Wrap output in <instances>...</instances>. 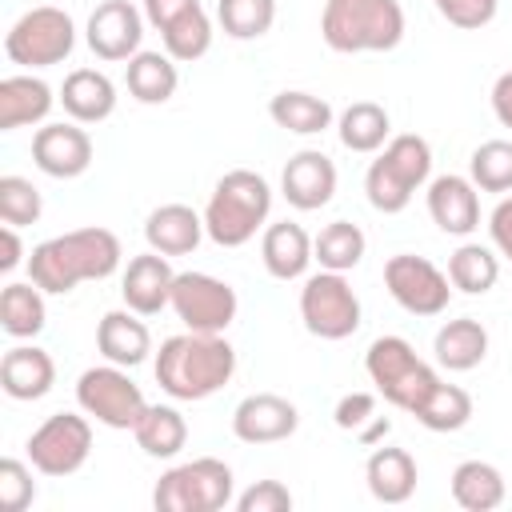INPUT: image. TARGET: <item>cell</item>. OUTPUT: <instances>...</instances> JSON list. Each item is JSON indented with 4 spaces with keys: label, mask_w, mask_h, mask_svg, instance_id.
<instances>
[{
    "label": "cell",
    "mask_w": 512,
    "mask_h": 512,
    "mask_svg": "<svg viewBox=\"0 0 512 512\" xmlns=\"http://www.w3.org/2000/svg\"><path fill=\"white\" fill-rule=\"evenodd\" d=\"M120 240L108 228H72L48 236L28 256V280L48 296H68L84 280H108L120 268Z\"/></svg>",
    "instance_id": "obj_1"
},
{
    "label": "cell",
    "mask_w": 512,
    "mask_h": 512,
    "mask_svg": "<svg viewBox=\"0 0 512 512\" xmlns=\"http://www.w3.org/2000/svg\"><path fill=\"white\" fill-rule=\"evenodd\" d=\"M152 372L172 400H208L236 376V348L224 340V332L184 328L160 344Z\"/></svg>",
    "instance_id": "obj_2"
},
{
    "label": "cell",
    "mask_w": 512,
    "mask_h": 512,
    "mask_svg": "<svg viewBox=\"0 0 512 512\" xmlns=\"http://www.w3.org/2000/svg\"><path fill=\"white\" fill-rule=\"evenodd\" d=\"M268 212H272L268 180L252 168H232L216 180L204 204V232L220 248H240L268 224Z\"/></svg>",
    "instance_id": "obj_3"
},
{
    "label": "cell",
    "mask_w": 512,
    "mask_h": 512,
    "mask_svg": "<svg viewBox=\"0 0 512 512\" xmlns=\"http://www.w3.org/2000/svg\"><path fill=\"white\" fill-rule=\"evenodd\" d=\"M320 36L332 52H392L404 40L400 0H324Z\"/></svg>",
    "instance_id": "obj_4"
},
{
    "label": "cell",
    "mask_w": 512,
    "mask_h": 512,
    "mask_svg": "<svg viewBox=\"0 0 512 512\" xmlns=\"http://www.w3.org/2000/svg\"><path fill=\"white\" fill-rule=\"evenodd\" d=\"M432 176V148L424 136L416 132H400L392 136L380 156L368 164L364 172V192H368V204L384 216H396L412 204L416 188H424Z\"/></svg>",
    "instance_id": "obj_5"
},
{
    "label": "cell",
    "mask_w": 512,
    "mask_h": 512,
    "mask_svg": "<svg viewBox=\"0 0 512 512\" xmlns=\"http://www.w3.org/2000/svg\"><path fill=\"white\" fill-rule=\"evenodd\" d=\"M364 372L376 384V392L392 404L404 408L408 416L432 396V388L440 384V376L416 356V348L404 336H376L364 352Z\"/></svg>",
    "instance_id": "obj_6"
},
{
    "label": "cell",
    "mask_w": 512,
    "mask_h": 512,
    "mask_svg": "<svg viewBox=\"0 0 512 512\" xmlns=\"http://www.w3.org/2000/svg\"><path fill=\"white\" fill-rule=\"evenodd\" d=\"M236 500V476L216 456H196L168 468L152 488L156 512H220Z\"/></svg>",
    "instance_id": "obj_7"
},
{
    "label": "cell",
    "mask_w": 512,
    "mask_h": 512,
    "mask_svg": "<svg viewBox=\"0 0 512 512\" xmlns=\"http://www.w3.org/2000/svg\"><path fill=\"white\" fill-rule=\"evenodd\" d=\"M76 48V24L64 8L40 4L28 8L4 36V56L20 68H52L64 64Z\"/></svg>",
    "instance_id": "obj_8"
},
{
    "label": "cell",
    "mask_w": 512,
    "mask_h": 512,
    "mask_svg": "<svg viewBox=\"0 0 512 512\" xmlns=\"http://www.w3.org/2000/svg\"><path fill=\"white\" fill-rule=\"evenodd\" d=\"M76 404L80 412H88L96 424L116 428V432H132L148 408L140 384L128 376V368L120 364H100V368H84L76 380Z\"/></svg>",
    "instance_id": "obj_9"
},
{
    "label": "cell",
    "mask_w": 512,
    "mask_h": 512,
    "mask_svg": "<svg viewBox=\"0 0 512 512\" xmlns=\"http://www.w3.org/2000/svg\"><path fill=\"white\" fill-rule=\"evenodd\" d=\"M300 320L320 340H348L360 328V296L344 280V272L320 268L300 288Z\"/></svg>",
    "instance_id": "obj_10"
},
{
    "label": "cell",
    "mask_w": 512,
    "mask_h": 512,
    "mask_svg": "<svg viewBox=\"0 0 512 512\" xmlns=\"http://www.w3.org/2000/svg\"><path fill=\"white\" fill-rule=\"evenodd\" d=\"M28 464L40 476H72L88 464L92 452V424L88 412H52L32 436H28Z\"/></svg>",
    "instance_id": "obj_11"
},
{
    "label": "cell",
    "mask_w": 512,
    "mask_h": 512,
    "mask_svg": "<svg viewBox=\"0 0 512 512\" xmlns=\"http://www.w3.org/2000/svg\"><path fill=\"white\" fill-rule=\"evenodd\" d=\"M168 308L192 332H228V324L240 312V300H236V288L228 280H220V276H208V272H176L172 304Z\"/></svg>",
    "instance_id": "obj_12"
},
{
    "label": "cell",
    "mask_w": 512,
    "mask_h": 512,
    "mask_svg": "<svg viewBox=\"0 0 512 512\" xmlns=\"http://www.w3.org/2000/svg\"><path fill=\"white\" fill-rule=\"evenodd\" d=\"M384 288L412 316H440L448 308V300H452L448 272H440L428 256H412V252L388 256V264H384Z\"/></svg>",
    "instance_id": "obj_13"
},
{
    "label": "cell",
    "mask_w": 512,
    "mask_h": 512,
    "mask_svg": "<svg viewBox=\"0 0 512 512\" xmlns=\"http://www.w3.org/2000/svg\"><path fill=\"white\" fill-rule=\"evenodd\" d=\"M84 40L96 60H108V64L132 60L144 40V12L132 0H104L92 8Z\"/></svg>",
    "instance_id": "obj_14"
},
{
    "label": "cell",
    "mask_w": 512,
    "mask_h": 512,
    "mask_svg": "<svg viewBox=\"0 0 512 512\" xmlns=\"http://www.w3.org/2000/svg\"><path fill=\"white\" fill-rule=\"evenodd\" d=\"M32 160L44 176L52 180H76L88 172L92 164V136L84 132V124L76 120H60V124H44L32 136Z\"/></svg>",
    "instance_id": "obj_15"
},
{
    "label": "cell",
    "mask_w": 512,
    "mask_h": 512,
    "mask_svg": "<svg viewBox=\"0 0 512 512\" xmlns=\"http://www.w3.org/2000/svg\"><path fill=\"white\" fill-rule=\"evenodd\" d=\"M300 428V408L276 392H252L232 412V432L244 444H276Z\"/></svg>",
    "instance_id": "obj_16"
},
{
    "label": "cell",
    "mask_w": 512,
    "mask_h": 512,
    "mask_svg": "<svg viewBox=\"0 0 512 512\" xmlns=\"http://www.w3.org/2000/svg\"><path fill=\"white\" fill-rule=\"evenodd\" d=\"M280 192L292 208L316 212L336 196V164L320 148H300L280 172Z\"/></svg>",
    "instance_id": "obj_17"
},
{
    "label": "cell",
    "mask_w": 512,
    "mask_h": 512,
    "mask_svg": "<svg viewBox=\"0 0 512 512\" xmlns=\"http://www.w3.org/2000/svg\"><path fill=\"white\" fill-rule=\"evenodd\" d=\"M428 216L448 236H472L480 228V188L468 176H436L428 184Z\"/></svg>",
    "instance_id": "obj_18"
},
{
    "label": "cell",
    "mask_w": 512,
    "mask_h": 512,
    "mask_svg": "<svg viewBox=\"0 0 512 512\" xmlns=\"http://www.w3.org/2000/svg\"><path fill=\"white\" fill-rule=\"evenodd\" d=\"M172 284H176V272H172L168 256L148 248V252L128 260L124 280H120V296H124V304L132 312L156 316V312H164L172 304Z\"/></svg>",
    "instance_id": "obj_19"
},
{
    "label": "cell",
    "mask_w": 512,
    "mask_h": 512,
    "mask_svg": "<svg viewBox=\"0 0 512 512\" xmlns=\"http://www.w3.org/2000/svg\"><path fill=\"white\" fill-rule=\"evenodd\" d=\"M204 236V216L188 204H160L144 220V240L160 256H188L200 248Z\"/></svg>",
    "instance_id": "obj_20"
},
{
    "label": "cell",
    "mask_w": 512,
    "mask_h": 512,
    "mask_svg": "<svg viewBox=\"0 0 512 512\" xmlns=\"http://www.w3.org/2000/svg\"><path fill=\"white\" fill-rule=\"evenodd\" d=\"M96 348L108 364H120V368H136L148 360L152 352V332L148 324L140 320V312L132 308H116V312H104L100 324H96Z\"/></svg>",
    "instance_id": "obj_21"
},
{
    "label": "cell",
    "mask_w": 512,
    "mask_h": 512,
    "mask_svg": "<svg viewBox=\"0 0 512 512\" xmlns=\"http://www.w3.org/2000/svg\"><path fill=\"white\" fill-rule=\"evenodd\" d=\"M56 384V364L36 344H16L0 360V388L12 400H40Z\"/></svg>",
    "instance_id": "obj_22"
},
{
    "label": "cell",
    "mask_w": 512,
    "mask_h": 512,
    "mask_svg": "<svg viewBox=\"0 0 512 512\" xmlns=\"http://www.w3.org/2000/svg\"><path fill=\"white\" fill-rule=\"evenodd\" d=\"M60 96H52V88L32 76V72H20V76H4L0 80V132H16V128H28V124H44L52 104Z\"/></svg>",
    "instance_id": "obj_23"
},
{
    "label": "cell",
    "mask_w": 512,
    "mask_h": 512,
    "mask_svg": "<svg viewBox=\"0 0 512 512\" xmlns=\"http://www.w3.org/2000/svg\"><path fill=\"white\" fill-rule=\"evenodd\" d=\"M60 104L76 124H100L116 112V84L100 68H72L60 84Z\"/></svg>",
    "instance_id": "obj_24"
},
{
    "label": "cell",
    "mask_w": 512,
    "mask_h": 512,
    "mask_svg": "<svg viewBox=\"0 0 512 512\" xmlns=\"http://www.w3.org/2000/svg\"><path fill=\"white\" fill-rule=\"evenodd\" d=\"M364 480H368V492L380 504H404L416 492L420 468H416V460H412L408 448L384 444V448H372V456L364 464Z\"/></svg>",
    "instance_id": "obj_25"
},
{
    "label": "cell",
    "mask_w": 512,
    "mask_h": 512,
    "mask_svg": "<svg viewBox=\"0 0 512 512\" xmlns=\"http://www.w3.org/2000/svg\"><path fill=\"white\" fill-rule=\"evenodd\" d=\"M260 260H264L268 276L300 280L308 272V264H312V236L292 220H276L260 236Z\"/></svg>",
    "instance_id": "obj_26"
},
{
    "label": "cell",
    "mask_w": 512,
    "mask_h": 512,
    "mask_svg": "<svg viewBox=\"0 0 512 512\" xmlns=\"http://www.w3.org/2000/svg\"><path fill=\"white\" fill-rule=\"evenodd\" d=\"M436 364L448 372H472L476 364H484L488 356V328L476 316H456L448 324H440L436 340H432Z\"/></svg>",
    "instance_id": "obj_27"
},
{
    "label": "cell",
    "mask_w": 512,
    "mask_h": 512,
    "mask_svg": "<svg viewBox=\"0 0 512 512\" xmlns=\"http://www.w3.org/2000/svg\"><path fill=\"white\" fill-rule=\"evenodd\" d=\"M508 496V484H504V472L488 460H460L456 472H452V500L464 508V512H492L500 508Z\"/></svg>",
    "instance_id": "obj_28"
},
{
    "label": "cell",
    "mask_w": 512,
    "mask_h": 512,
    "mask_svg": "<svg viewBox=\"0 0 512 512\" xmlns=\"http://www.w3.org/2000/svg\"><path fill=\"white\" fill-rule=\"evenodd\" d=\"M44 288L40 284H24V280H12L4 284L0 292V328L12 336V340H32L44 332L48 324V308H44Z\"/></svg>",
    "instance_id": "obj_29"
},
{
    "label": "cell",
    "mask_w": 512,
    "mask_h": 512,
    "mask_svg": "<svg viewBox=\"0 0 512 512\" xmlns=\"http://www.w3.org/2000/svg\"><path fill=\"white\" fill-rule=\"evenodd\" d=\"M128 92L132 100L140 104H168L176 96V84H180V72H176V60L168 52H148L140 48L132 60H128Z\"/></svg>",
    "instance_id": "obj_30"
},
{
    "label": "cell",
    "mask_w": 512,
    "mask_h": 512,
    "mask_svg": "<svg viewBox=\"0 0 512 512\" xmlns=\"http://www.w3.org/2000/svg\"><path fill=\"white\" fill-rule=\"evenodd\" d=\"M336 132H340V144L348 152H380L388 140H392V120H388V108L376 104V100H352L340 120H336Z\"/></svg>",
    "instance_id": "obj_31"
},
{
    "label": "cell",
    "mask_w": 512,
    "mask_h": 512,
    "mask_svg": "<svg viewBox=\"0 0 512 512\" xmlns=\"http://www.w3.org/2000/svg\"><path fill=\"white\" fill-rule=\"evenodd\" d=\"M132 436H136V444H140L144 456L172 460L188 444V420L172 404H148L144 416H140V424L132 428Z\"/></svg>",
    "instance_id": "obj_32"
},
{
    "label": "cell",
    "mask_w": 512,
    "mask_h": 512,
    "mask_svg": "<svg viewBox=\"0 0 512 512\" xmlns=\"http://www.w3.org/2000/svg\"><path fill=\"white\" fill-rule=\"evenodd\" d=\"M268 116L276 120V128L296 132V136H316L324 128H332V104L324 96L300 92V88H284L268 100Z\"/></svg>",
    "instance_id": "obj_33"
},
{
    "label": "cell",
    "mask_w": 512,
    "mask_h": 512,
    "mask_svg": "<svg viewBox=\"0 0 512 512\" xmlns=\"http://www.w3.org/2000/svg\"><path fill=\"white\" fill-rule=\"evenodd\" d=\"M368 236L352 220H332L312 236V260L328 272H352L364 260Z\"/></svg>",
    "instance_id": "obj_34"
},
{
    "label": "cell",
    "mask_w": 512,
    "mask_h": 512,
    "mask_svg": "<svg viewBox=\"0 0 512 512\" xmlns=\"http://www.w3.org/2000/svg\"><path fill=\"white\" fill-rule=\"evenodd\" d=\"M448 280L456 292H468V296H484L492 292V284L500 280V260L488 244H476V240H464L452 256H448Z\"/></svg>",
    "instance_id": "obj_35"
},
{
    "label": "cell",
    "mask_w": 512,
    "mask_h": 512,
    "mask_svg": "<svg viewBox=\"0 0 512 512\" xmlns=\"http://www.w3.org/2000/svg\"><path fill=\"white\" fill-rule=\"evenodd\" d=\"M428 432H460L472 420V396L460 384H436L432 396L412 412Z\"/></svg>",
    "instance_id": "obj_36"
},
{
    "label": "cell",
    "mask_w": 512,
    "mask_h": 512,
    "mask_svg": "<svg viewBox=\"0 0 512 512\" xmlns=\"http://www.w3.org/2000/svg\"><path fill=\"white\" fill-rule=\"evenodd\" d=\"M160 40H164V52H168L176 64L200 60V56L212 48V20H208L204 4L192 8V12H184L180 20H172L168 28H160Z\"/></svg>",
    "instance_id": "obj_37"
},
{
    "label": "cell",
    "mask_w": 512,
    "mask_h": 512,
    "mask_svg": "<svg viewBox=\"0 0 512 512\" xmlns=\"http://www.w3.org/2000/svg\"><path fill=\"white\" fill-rule=\"evenodd\" d=\"M216 20L232 40H260L276 24V0H216Z\"/></svg>",
    "instance_id": "obj_38"
},
{
    "label": "cell",
    "mask_w": 512,
    "mask_h": 512,
    "mask_svg": "<svg viewBox=\"0 0 512 512\" xmlns=\"http://www.w3.org/2000/svg\"><path fill=\"white\" fill-rule=\"evenodd\" d=\"M468 180L480 192H512V140H484L468 160Z\"/></svg>",
    "instance_id": "obj_39"
},
{
    "label": "cell",
    "mask_w": 512,
    "mask_h": 512,
    "mask_svg": "<svg viewBox=\"0 0 512 512\" xmlns=\"http://www.w3.org/2000/svg\"><path fill=\"white\" fill-rule=\"evenodd\" d=\"M44 212V200H40V188L24 176H0V220L12 224V228H24V224H36Z\"/></svg>",
    "instance_id": "obj_40"
},
{
    "label": "cell",
    "mask_w": 512,
    "mask_h": 512,
    "mask_svg": "<svg viewBox=\"0 0 512 512\" xmlns=\"http://www.w3.org/2000/svg\"><path fill=\"white\" fill-rule=\"evenodd\" d=\"M36 500V480L24 460L4 456L0 460V512H24Z\"/></svg>",
    "instance_id": "obj_41"
},
{
    "label": "cell",
    "mask_w": 512,
    "mask_h": 512,
    "mask_svg": "<svg viewBox=\"0 0 512 512\" xmlns=\"http://www.w3.org/2000/svg\"><path fill=\"white\" fill-rule=\"evenodd\" d=\"M432 4L452 28H464V32L488 28L496 20V8H500V0H432Z\"/></svg>",
    "instance_id": "obj_42"
},
{
    "label": "cell",
    "mask_w": 512,
    "mask_h": 512,
    "mask_svg": "<svg viewBox=\"0 0 512 512\" xmlns=\"http://www.w3.org/2000/svg\"><path fill=\"white\" fill-rule=\"evenodd\" d=\"M232 504H236V512H288L292 508V492L280 480H256Z\"/></svg>",
    "instance_id": "obj_43"
},
{
    "label": "cell",
    "mask_w": 512,
    "mask_h": 512,
    "mask_svg": "<svg viewBox=\"0 0 512 512\" xmlns=\"http://www.w3.org/2000/svg\"><path fill=\"white\" fill-rule=\"evenodd\" d=\"M332 420H336V428L360 436L376 420V396L372 392H348V396H340L336 408H332Z\"/></svg>",
    "instance_id": "obj_44"
},
{
    "label": "cell",
    "mask_w": 512,
    "mask_h": 512,
    "mask_svg": "<svg viewBox=\"0 0 512 512\" xmlns=\"http://www.w3.org/2000/svg\"><path fill=\"white\" fill-rule=\"evenodd\" d=\"M488 236H492V248L512 260V196H500V204L492 208L488 216Z\"/></svg>",
    "instance_id": "obj_45"
},
{
    "label": "cell",
    "mask_w": 512,
    "mask_h": 512,
    "mask_svg": "<svg viewBox=\"0 0 512 512\" xmlns=\"http://www.w3.org/2000/svg\"><path fill=\"white\" fill-rule=\"evenodd\" d=\"M192 8H200V0H144V20L160 32L172 20H180L184 12H192Z\"/></svg>",
    "instance_id": "obj_46"
},
{
    "label": "cell",
    "mask_w": 512,
    "mask_h": 512,
    "mask_svg": "<svg viewBox=\"0 0 512 512\" xmlns=\"http://www.w3.org/2000/svg\"><path fill=\"white\" fill-rule=\"evenodd\" d=\"M492 112H496V120L504 128H512V68L500 72L496 84H492Z\"/></svg>",
    "instance_id": "obj_47"
},
{
    "label": "cell",
    "mask_w": 512,
    "mask_h": 512,
    "mask_svg": "<svg viewBox=\"0 0 512 512\" xmlns=\"http://www.w3.org/2000/svg\"><path fill=\"white\" fill-rule=\"evenodd\" d=\"M0 240H4V256H0V268L4 272H12L20 260H24V248H20V236H16V228L12 224H4V232H0Z\"/></svg>",
    "instance_id": "obj_48"
}]
</instances>
